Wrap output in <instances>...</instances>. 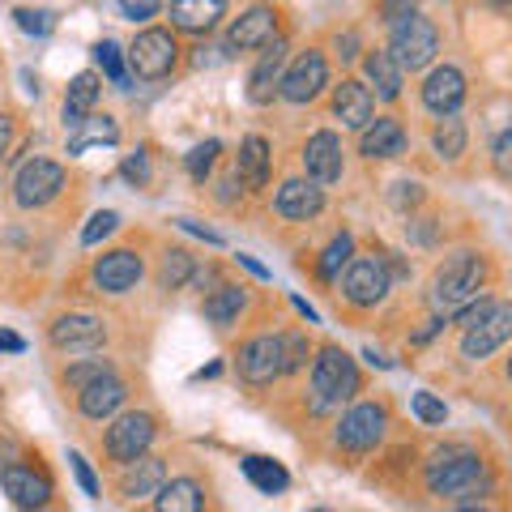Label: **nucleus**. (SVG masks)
Wrapping results in <instances>:
<instances>
[{
  "label": "nucleus",
  "mask_w": 512,
  "mask_h": 512,
  "mask_svg": "<svg viewBox=\"0 0 512 512\" xmlns=\"http://www.w3.org/2000/svg\"><path fill=\"white\" fill-rule=\"evenodd\" d=\"M487 286V256L483 252H448L444 261L436 265V274H431V308L440 316H453V312H466L470 303H478Z\"/></svg>",
  "instance_id": "f257e3e1"
},
{
  "label": "nucleus",
  "mask_w": 512,
  "mask_h": 512,
  "mask_svg": "<svg viewBox=\"0 0 512 512\" xmlns=\"http://www.w3.org/2000/svg\"><path fill=\"white\" fill-rule=\"evenodd\" d=\"M483 474H487V466L474 448L444 444L427 457L423 483H427L431 495H440V500H470L474 491H483Z\"/></svg>",
  "instance_id": "f03ea898"
},
{
  "label": "nucleus",
  "mask_w": 512,
  "mask_h": 512,
  "mask_svg": "<svg viewBox=\"0 0 512 512\" xmlns=\"http://www.w3.org/2000/svg\"><path fill=\"white\" fill-rule=\"evenodd\" d=\"M363 393V372L359 363L346 355L342 346H320L316 359H312V410L325 414L333 406L350 402V397Z\"/></svg>",
  "instance_id": "7ed1b4c3"
},
{
  "label": "nucleus",
  "mask_w": 512,
  "mask_h": 512,
  "mask_svg": "<svg viewBox=\"0 0 512 512\" xmlns=\"http://www.w3.org/2000/svg\"><path fill=\"white\" fill-rule=\"evenodd\" d=\"M461 325H466V333H461V359H487L495 355L508 338H512V303L504 299H478V308L470 303L466 316H461Z\"/></svg>",
  "instance_id": "20e7f679"
},
{
  "label": "nucleus",
  "mask_w": 512,
  "mask_h": 512,
  "mask_svg": "<svg viewBox=\"0 0 512 512\" xmlns=\"http://www.w3.org/2000/svg\"><path fill=\"white\" fill-rule=\"evenodd\" d=\"M393 291V278H389V265H384V256L376 252H355L346 261V274H342V299L350 303V308H376V303H384Z\"/></svg>",
  "instance_id": "39448f33"
},
{
  "label": "nucleus",
  "mask_w": 512,
  "mask_h": 512,
  "mask_svg": "<svg viewBox=\"0 0 512 512\" xmlns=\"http://www.w3.org/2000/svg\"><path fill=\"white\" fill-rule=\"evenodd\" d=\"M389 30H393V35H389V56L402 64V73L406 69L419 73V69H427V64L436 60V52H440V30H436V22H431V18L410 13V18L393 22Z\"/></svg>",
  "instance_id": "423d86ee"
},
{
  "label": "nucleus",
  "mask_w": 512,
  "mask_h": 512,
  "mask_svg": "<svg viewBox=\"0 0 512 512\" xmlns=\"http://www.w3.org/2000/svg\"><path fill=\"white\" fill-rule=\"evenodd\" d=\"M384 431H389V406L384 402H355L346 414L338 431H333V440H338V453H372V448L384 440Z\"/></svg>",
  "instance_id": "0eeeda50"
},
{
  "label": "nucleus",
  "mask_w": 512,
  "mask_h": 512,
  "mask_svg": "<svg viewBox=\"0 0 512 512\" xmlns=\"http://www.w3.org/2000/svg\"><path fill=\"white\" fill-rule=\"evenodd\" d=\"M158 436V419L150 410H128L120 414L116 423L107 427L103 436V453L111 466H128V461H137L141 453H150V444Z\"/></svg>",
  "instance_id": "6e6552de"
},
{
  "label": "nucleus",
  "mask_w": 512,
  "mask_h": 512,
  "mask_svg": "<svg viewBox=\"0 0 512 512\" xmlns=\"http://www.w3.org/2000/svg\"><path fill=\"white\" fill-rule=\"evenodd\" d=\"M175 60H180V43H175V35L163 26L141 30L133 47H128V69H133L141 82H163L175 69Z\"/></svg>",
  "instance_id": "1a4fd4ad"
},
{
  "label": "nucleus",
  "mask_w": 512,
  "mask_h": 512,
  "mask_svg": "<svg viewBox=\"0 0 512 512\" xmlns=\"http://www.w3.org/2000/svg\"><path fill=\"white\" fill-rule=\"evenodd\" d=\"M325 86H329V60L320 47H308V52H299L291 64H286V73L278 82V99L303 107V103H316Z\"/></svg>",
  "instance_id": "9d476101"
},
{
  "label": "nucleus",
  "mask_w": 512,
  "mask_h": 512,
  "mask_svg": "<svg viewBox=\"0 0 512 512\" xmlns=\"http://www.w3.org/2000/svg\"><path fill=\"white\" fill-rule=\"evenodd\" d=\"M60 188H64V167L52 163V158H30L13 175V201H18V210H43V205H52L60 197Z\"/></svg>",
  "instance_id": "9b49d317"
},
{
  "label": "nucleus",
  "mask_w": 512,
  "mask_h": 512,
  "mask_svg": "<svg viewBox=\"0 0 512 512\" xmlns=\"http://www.w3.org/2000/svg\"><path fill=\"white\" fill-rule=\"evenodd\" d=\"M235 372L248 384H274L282 376V338L278 333H256L235 350Z\"/></svg>",
  "instance_id": "f8f14e48"
},
{
  "label": "nucleus",
  "mask_w": 512,
  "mask_h": 512,
  "mask_svg": "<svg viewBox=\"0 0 512 512\" xmlns=\"http://www.w3.org/2000/svg\"><path fill=\"white\" fill-rule=\"evenodd\" d=\"M107 338V325L90 312H64L47 325V342H52L60 355H82V350H99Z\"/></svg>",
  "instance_id": "ddd939ff"
},
{
  "label": "nucleus",
  "mask_w": 512,
  "mask_h": 512,
  "mask_svg": "<svg viewBox=\"0 0 512 512\" xmlns=\"http://www.w3.org/2000/svg\"><path fill=\"white\" fill-rule=\"evenodd\" d=\"M303 175L308 180H316L320 188L325 184H338L342 171H346V150H342V137L329 133V128H320V133H312L308 141H303Z\"/></svg>",
  "instance_id": "4468645a"
},
{
  "label": "nucleus",
  "mask_w": 512,
  "mask_h": 512,
  "mask_svg": "<svg viewBox=\"0 0 512 512\" xmlns=\"http://www.w3.org/2000/svg\"><path fill=\"white\" fill-rule=\"evenodd\" d=\"M141 274H146V261H141V252H133V248H111L90 269V278L103 295H128L141 282Z\"/></svg>",
  "instance_id": "2eb2a0df"
},
{
  "label": "nucleus",
  "mask_w": 512,
  "mask_h": 512,
  "mask_svg": "<svg viewBox=\"0 0 512 512\" xmlns=\"http://www.w3.org/2000/svg\"><path fill=\"white\" fill-rule=\"evenodd\" d=\"M329 111H333V120H338L342 128L363 133V128L372 124V116H376V94H372V86L355 82V77H342V82L333 86V94H329Z\"/></svg>",
  "instance_id": "dca6fc26"
},
{
  "label": "nucleus",
  "mask_w": 512,
  "mask_h": 512,
  "mask_svg": "<svg viewBox=\"0 0 512 512\" xmlns=\"http://www.w3.org/2000/svg\"><path fill=\"white\" fill-rule=\"evenodd\" d=\"M0 487H5V495L18 508H47L52 504V478L35 466H26V461L0 466Z\"/></svg>",
  "instance_id": "f3484780"
},
{
  "label": "nucleus",
  "mask_w": 512,
  "mask_h": 512,
  "mask_svg": "<svg viewBox=\"0 0 512 512\" xmlns=\"http://www.w3.org/2000/svg\"><path fill=\"white\" fill-rule=\"evenodd\" d=\"M419 99L431 116H453V111L466 103V73H461L457 64H440V69H431L423 77Z\"/></svg>",
  "instance_id": "a211bd4d"
},
{
  "label": "nucleus",
  "mask_w": 512,
  "mask_h": 512,
  "mask_svg": "<svg viewBox=\"0 0 512 512\" xmlns=\"http://www.w3.org/2000/svg\"><path fill=\"white\" fill-rule=\"evenodd\" d=\"M278 18L282 13L274 5H252L244 9L227 30V52H252V47H265L278 35Z\"/></svg>",
  "instance_id": "6ab92c4d"
},
{
  "label": "nucleus",
  "mask_w": 512,
  "mask_h": 512,
  "mask_svg": "<svg viewBox=\"0 0 512 512\" xmlns=\"http://www.w3.org/2000/svg\"><path fill=\"white\" fill-rule=\"evenodd\" d=\"M282 73H286V39L274 35V39L265 43V52H261V60H256V69L248 73V103H256V107L274 103Z\"/></svg>",
  "instance_id": "aec40b11"
},
{
  "label": "nucleus",
  "mask_w": 512,
  "mask_h": 512,
  "mask_svg": "<svg viewBox=\"0 0 512 512\" xmlns=\"http://www.w3.org/2000/svg\"><path fill=\"white\" fill-rule=\"evenodd\" d=\"M320 210H325V188L316 180H286L274 197V214L286 218V222H312Z\"/></svg>",
  "instance_id": "412c9836"
},
{
  "label": "nucleus",
  "mask_w": 512,
  "mask_h": 512,
  "mask_svg": "<svg viewBox=\"0 0 512 512\" xmlns=\"http://www.w3.org/2000/svg\"><path fill=\"white\" fill-rule=\"evenodd\" d=\"M359 154L367 158V163L402 158L406 154V124L397 116H372V124L359 133Z\"/></svg>",
  "instance_id": "4be33fe9"
},
{
  "label": "nucleus",
  "mask_w": 512,
  "mask_h": 512,
  "mask_svg": "<svg viewBox=\"0 0 512 512\" xmlns=\"http://www.w3.org/2000/svg\"><path fill=\"white\" fill-rule=\"evenodd\" d=\"M128 402V384L111 372V376H103V380H94V384H86L82 393H77V414L82 419H90V423H103V419H111L120 406Z\"/></svg>",
  "instance_id": "5701e85b"
},
{
  "label": "nucleus",
  "mask_w": 512,
  "mask_h": 512,
  "mask_svg": "<svg viewBox=\"0 0 512 512\" xmlns=\"http://www.w3.org/2000/svg\"><path fill=\"white\" fill-rule=\"evenodd\" d=\"M167 18L171 30H180V35H210L227 18V0H171Z\"/></svg>",
  "instance_id": "b1692460"
},
{
  "label": "nucleus",
  "mask_w": 512,
  "mask_h": 512,
  "mask_svg": "<svg viewBox=\"0 0 512 512\" xmlns=\"http://www.w3.org/2000/svg\"><path fill=\"white\" fill-rule=\"evenodd\" d=\"M167 483V466L163 457H150L141 453L137 461H128V466H120V495L124 500H150V495Z\"/></svg>",
  "instance_id": "393cba45"
},
{
  "label": "nucleus",
  "mask_w": 512,
  "mask_h": 512,
  "mask_svg": "<svg viewBox=\"0 0 512 512\" xmlns=\"http://www.w3.org/2000/svg\"><path fill=\"white\" fill-rule=\"evenodd\" d=\"M269 171H274V150L261 133H248L239 141V158H235V175L239 184H248L252 192H261L269 184Z\"/></svg>",
  "instance_id": "a878e982"
},
{
  "label": "nucleus",
  "mask_w": 512,
  "mask_h": 512,
  "mask_svg": "<svg viewBox=\"0 0 512 512\" xmlns=\"http://www.w3.org/2000/svg\"><path fill=\"white\" fill-rule=\"evenodd\" d=\"M244 308H248V286H235V282H218L214 291L205 295V303H201V312H205V320H210L214 329L239 325Z\"/></svg>",
  "instance_id": "bb28decb"
},
{
  "label": "nucleus",
  "mask_w": 512,
  "mask_h": 512,
  "mask_svg": "<svg viewBox=\"0 0 512 512\" xmlns=\"http://www.w3.org/2000/svg\"><path fill=\"white\" fill-rule=\"evenodd\" d=\"M99 94H103V82H99V73H77L69 90H64V128H77L82 124L94 103H99Z\"/></svg>",
  "instance_id": "cd10ccee"
},
{
  "label": "nucleus",
  "mask_w": 512,
  "mask_h": 512,
  "mask_svg": "<svg viewBox=\"0 0 512 512\" xmlns=\"http://www.w3.org/2000/svg\"><path fill=\"white\" fill-rule=\"evenodd\" d=\"M363 77H367V86H376V94L384 103L402 99V64H397L389 52H367L363 56Z\"/></svg>",
  "instance_id": "c85d7f7f"
},
{
  "label": "nucleus",
  "mask_w": 512,
  "mask_h": 512,
  "mask_svg": "<svg viewBox=\"0 0 512 512\" xmlns=\"http://www.w3.org/2000/svg\"><path fill=\"white\" fill-rule=\"evenodd\" d=\"M150 504L158 512H197V508H205V491H201V483H192V478H171V483H163L150 495Z\"/></svg>",
  "instance_id": "c756f323"
},
{
  "label": "nucleus",
  "mask_w": 512,
  "mask_h": 512,
  "mask_svg": "<svg viewBox=\"0 0 512 512\" xmlns=\"http://www.w3.org/2000/svg\"><path fill=\"white\" fill-rule=\"evenodd\" d=\"M73 133H77V137L69 141V154H82L86 146H116V141H120L116 120H111V116H94V111L73 128Z\"/></svg>",
  "instance_id": "7c9ffc66"
},
{
  "label": "nucleus",
  "mask_w": 512,
  "mask_h": 512,
  "mask_svg": "<svg viewBox=\"0 0 512 512\" xmlns=\"http://www.w3.org/2000/svg\"><path fill=\"white\" fill-rule=\"evenodd\" d=\"M466 141H470V133H466V120H457V111L453 116H440L436 128H431V146H436V154L448 158V163L466 154Z\"/></svg>",
  "instance_id": "2f4dec72"
},
{
  "label": "nucleus",
  "mask_w": 512,
  "mask_h": 512,
  "mask_svg": "<svg viewBox=\"0 0 512 512\" xmlns=\"http://www.w3.org/2000/svg\"><path fill=\"white\" fill-rule=\"evenodd\" d=\"M244 474H248V483L256 491H265V495H282L286 487H291V474H286L278 461H269V457H244Z\"/></svg>",
  "instance_id": "473e14b6"
},
{
  "label": "nucleus",
  "mask_w": 512,
  "mask_h": 512,
  "mask_svg": "<svg viewBox=\"0 0 512 512\" xmlns=\"http://www.w3.org/2000/svg\"><path fill=\"white\" fill-rule=\"evenodd\" d=\"M192 269H197V261H192L184 248H167L158 256V286H163V291H184Z\"/></svg>",
  "instance_id": "72a5a7b5"
},
{
  "label": "nucleus",
  "mask_w": 512,
  "mask_h": 512,
  "mask_svg": "<svg viewBox=\"0 0 512 512\" xmlns=\"http://www.w3.org/2000/svg\"><path fill=\"white\" fill-rule=\"evenodd\" d=\"M111 372H116V363H111V359H73V363L60 372V384H64L69 393H82L86 384L103 380V376H111Z\"/></svg>",
  "instance_id": "f704fd0d"
},
{
  "label": "nucleus",
  "mask_w": 512,
  "mask_h": 512,
  "mask_svg": "<svg viewBox=\"0 0 512 512\" xmlns=\"http://www.w3.org/2000/svg\"><path fill=\"white\" fill-rule=\"evenodd\" d=\"M350 256H355V239H350L346 231H342V235H333V239H329V248L320 252V278H325V282L342 278V269H346Z\"/></svg>",
  "instance_id": "c9c22d12"
},
{
  "label": "nucleus",
  "mask_w": 512,
  "mask_h": 512,
  "mask_svg": "<svg viewBox=\"0 0 512 512\" xmlns=\"http://www.w3.org/2000/svg\"><path fill=\"white\" fill-rule=\"evenodd\" d=\"M94 60H99V69L111 77V86L133 90V77H128V69H124V52H120V43H111V39L94 43Z\"/></svg>",
  "instance_id": "e433bc0d"
},
{
  "label": "nucleus",
  "mask_w": 512,
  "mask_h": 512,
  "mask_svg": "<svg viewBox=\"0 0 512 512\" xmlns=\"http://www.w3.org/2000/svg\"><path fill=\"white\" fill-rule=\"evenodd\" d=\"M312 359V342H308V333L303 329H291V333H282V376H295L303 372Z\"/></svg>",
  "instance_id": "4c0bfd02"
},
{
  "label": "nucleus",
  "mask_w": 512,
  "mask_h": 512,
  "mask_svg": "<svg viewBox=\"0 0 512 512\" xmlns=\"http://www.w3.org/2000/svg\"><path fill=\"white\" fill-rule=\"evenodd\" d=\"M218 154H222L218 141H201V146H192L188 158H184V167H188L192 180H197V184L210 180V171H214V163H218Z\"/></svg>",
  "instance_id": "58836bf2"
},
{
  "label": "nucleus",
  "mask_w": 512,
  "mask_h": 512,
  "mask_svg": "<svg viewBox=\"0 0 512 512\" xmlns=\"http://www.w3.org/2000/svg\"><path fill=\"white\" fill-rule=\"evenodd\" d=\"M410 410H414V419L427 423V427H444L448 423V406L440 402L436 393H414L410 397Z\"/></svg>",
  "instance_id": "ea45409f"
},
{
  "label": "nucleus",
  "mask_w": 512,
  "mask_h": 512,
  "mask_svg": "<svg viewBox=\"0 0 512 512\" xmlns=\"http://www.w3.org/2000/svg\"><path fill=\"white\" fill-rule=\"evenodd\" d=\"M13 22H18V30H26V35H52L56 30V18L47 9H13Z\"/></svg>",
  "instance_id": "a19ab883"
},
{
  "label": "nucleus",
  "mask_w": 512,
  "mask_h": 512,
  "mask_svg": "<svg viewBox=\"0 0 512 512\" xmlns=\"http://www.w3.org/2000/svg\"><path fill=\"white\" fill-rule=\"evenodd\" d=\"M116 227H120V214L99 210V214H94V218L86 222V231H82V244H86V248H94V244H99V239H107V235L116 231Z\"/></svg>",
  "instance_id": "79ce46f5"
},
{
  "label": "nucleus",
  "mask_w": 512,
  "mask_h": 512,
  "mask_svg": "<svg viewBox=\"0 0 512 512\" xmlns=\"http://www.w3.org/2000/svg\"><path fill=\"white\" fill-rule=\"evenodd\" d=\"M124 180H128V184H137V188H146V184H150V154H146V150H137V154H128V158H124Z\"/></svg>",
  "instance_id": "37998d69"
},
{
  "label": "nucleus",
  "mask_w": 512,
  "mask_h": 512,
  "mask_svg": "<svg viewBox=\"0 0 512 512\" xmlns=\"http://www.w3.org/2000/svg\"><path fill=\"white\" fill-rule=\"evenodd\" d=\"M69 466H73V474H77V483H82V491L90 495V500H99V495H103V487H99V478H94L90 461H86L82 453H69Z\"/></svg>",
  "instance_id": "c03bdc74"
},
{
  "label": "nucleus",
  "mask_w": 512,
  "mask_h": 512,
  "mask_svg": "<svg viewBox=\"0 0 512 512\" xmlns=\"http://www.w3.org/2000/svg\"><path fill=\"white\" fill-rule=\"evenodd\" d=\"M389 201L397 205V210H414V205H423V184H410V180H402V184H393V192H389Z\"/></svg>",
  "instance_id": "a18cd8bd"
},
{
  "label": "nucleus",
  "mask_w": 512,
  "mask_h": 512,
  "mask_svg": "<svg viewBox=\"0 0 512 512\" xmlns=\"http://www.w3.org/2000/svg\"><path fill=\"white\" fill-rule=\"evenodd\" d=\"M414 5H419V0H376V13H380V22H402V18H410L414 13Z\"/></svg>",
  "instance_id": "49530a36"
},
{
  "label": "nucleus",
  "mask_w": 512,
  "mask_h": 512,
  "mask_svg": "<svg viewBox=\"0 0 512 512\" xmlns=\"http://www.w3.org/2000/svg\"><path fill=\"white\" fill-rule=\"evenodd\" d=\"M491 163H495V171H500V180H508V184H512V133H504L500 141H495Z\"/></svg>",
  "instance_id": "de8ad7c7"
},
{
  "label": "nucleus",
  "mask_w": 512,
  "mask_h": 512,
  "mask_svg": "<svg viewBox=\"0 0 512 512\" xmlns=\"http://www.w3.org/2000/svg\"><path fill=\"white\" fill-rule=\"evenodd\" d=\"M13 137H18V120H13L9 111H0V158L13 150Z\"/></svg>",
  "instance_id": "09e8293b"
},
{
  "label": "nucleus",
  "mask_w": 512,
  "mask_h": 512,
  "mask_svg": "<svg viewBox=\"0 0 512 512\" xmlns=\"http://www.w3.org/2000/svg\"><path fill=\"white\" fill-rule=\"evenodd\" d=\"M120 9H124V18H133V22H146L150 13H154V0H120Z\"/></svg>",
  "instance_id": "8fccbe9b"
},
{
  "label": "nucleus",
  "mask_w": 512,
  "mask_h": 512,
  "mask_svg": "<svg viewBox=\"0 0 512 512\" xmlns=\"http://www.w3.org/2000/svg\"><path fill=\"white\" fill-rule=\"evenodd\" d=\"M180 227H184L188 235L205 239V244H222V235H218V231H210V227H197V222H188V218H180Z\"/></svg>",
  "instance_id": "3c124183"
},
{
  "label": "nucleus",
  "mask_w": 512,
  "mask_h": 512,
  "mask_svg": "<svg viewBox=\"0 0 512 512\" xmlns=\"http://www.w3.org/2000/svg\"><path fill=\"white\" fill-rule=\"evenodd\" d=\"M0 350H9V355H22L26 342L18 338V333H9V329H0Z\"/></svg>",
  "instance_id": "603ef678"
},
{
  "label": "nucleus",
  "mask_w": 512,
  "mask_h": 512,
  "mask_svg": "<svg viewBox=\"0 0 512 512\" xmlns=\"http://www.w3.org/2000/svg\"><path fill=\"white\" fill-rule=\"evenodd\" d=\"M355 47H359V39L350 35V30H346V35H338V52L342 56H355Z\"/></svg>",
  "instance_id": "864d4df0"
},
{
  "label": "nucleus",
  "mask_w": 512,
  "mask_h": 512,
  "mask_svg": "<svg viewBox=\"0 0 512 512\" xmlns=\"http://www.w3.org/2000/svg\"><path fill=\"white\" fill-rule=\"evenodd\" d=\"M491 5H495V9H512V0H491Z\"/></svg>",
  "instance_id": "5fc2aeb1"
},
{
  "label": "nucleus",
  "mask_w": 512,
  "mask_h": 512,
  "mask_svg": "<svg viewBox=\"0 0 512 512\" xmlns=\"http://www.w3.org/2000/svg\"><path fill=\"white\" fill-rule=\"evenodd\" d=\"M504 372H508V380H512V359H508V367H504Z\"/></svg>",
  "instance_id": "6e6d98bb"
}]
</instances>
